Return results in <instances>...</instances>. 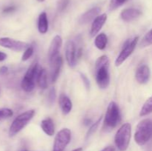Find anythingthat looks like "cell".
Masks as SVG:
<instances>
[{"label":"cell","mask_w":152,"mask_h":151,"mask_svg":"<svg viewBox=\"0 0 152 151\" xmlns=\"http://www.w3.org/2000/svg\"><path fill=\"white\" fill-rule=\"evenodd\" d=\"M99 12H100V8L99 7H93V8L86 11L84 14L82 15L81 17L80 18L79 22L81 25H85V24L88 23V22H91V21H94V19L96 16H99Z\"/></svg>","instance_id":"9a60e30c"},{"label":"cell","mask_w":152,"mask_h":151,"mask_svg":"<svg viewBox=\"0 0 152 151\" xmlns=\"http://www.w3.org/2000/svg\"><path fill=\"white\" fill-rule=\"evenodd\" d=\"M152 113V96L147 99L146 102L144 103L143 106L141 108L140 115V116H145Z\"/></svg>","instance_id":"7402d4cb"},{"label":"cell","mask_w":152,"mask_h":151,"mask_svg":"<svg viewBox=\"0 0 152 151\" xmlns=\"http://www.w3.org/2000/svg\"><path fill=\"white\" fill-rule=\"evenodd\" d=\"M71 139V132L68 128H63L56 135L53 151H63Z\"/></svg>","instance_id":"52a82bcc"},{"label":"cell","mask_w":152,"mask_h":151,"mask_svg":"<svg viewBox=\"0 0 152 151\" xmlns=\"http://www.w3.org/2000/svg\"><path fill=\"white\" fill-rule=\"evenodd\" d=\"M73 151H83V148L81 147H79V148H77V149L74 150Z\"/></svg>","instance_id":"d590c367"},{"label":"cell","mask_w":152,"mask_h":151,"mask_svg":"<svg viewBox=\"0 0 152 151\" xmlns=\"http://www.w3.org/2000/svg\"><path fill=\"white\" fill-rule=\"evenodd\" d=\"M102 117H100V118H98L97 120H96V121H95L94 123H93V124H91V126L90 128L88 129V133H87V135H86V137L88 138L90 137L91 135H93L94 133H95V132L96 131V130H97L98 127H99V124H100L101 121H102Z\"/></svg>","instance_id":"cb8c5ba5"},{"label":"cell","mask_w":152,"mask_h":151,"mask_svg":"<svg viewBox=\"0 0 152 151\" xmlns=\"http://www.w3.org/2000/svg\"><path fill=\"white\" fill-rule=\"evenodd\" d=\"M50 63V70H50V79L53 82H55L57 80L59 73H60L61 68L62 66V58L58 56Z\"/></svg>","instance_id":"5bb4252c"},{"label":"cell","mask_w":152,"mask_h":151,"mask_svg":"<svg viewBox=\"0 0 152 151\" xmlns=\"http://www.w3.org/2000/svg\"><path fill=\"white\" fill-rule=\"evenodd\" d=\"M132 136V125L129 123L123 124L117 131L114 142L120 151H126L129 146Z\"/></svg>","instance_id":"3957f363"},{"label":"cell","mask_w":152,"mask_h":151,"mask_svg":"<svg viewBox=\"0 0 152 151\" xmlns=\"http://www.w3.org/2000/svg\"><path fill=\"white\" fill-rule=\"evenodd\" d=\"M62 44V38L60 36H55L54 38L52 39L50 47L48 50V58L50 62L53 61L55 58L59 56V50Z\"/></svg>","instance_id":"8fae6325"},{"label":"cell","mask_w":152,"mask_h":151,"mask_svg":"<svg viewBox=\"0 0 152 151\" xmlns=\"http://www.w3.org/2000/svg\"><path fill=\"white\" fill-rule=\"evenodd\" d=\"M152 44V29L150 30L146 34L143 36L142 39L141 40V42L140 46L141 47H146Z\"/></svg>","instance_id":"603a6c76"},{"label":"cell","mask_w":152,"mask_h":151,"mask_svg":"<svg viewBox=\"0 0 152 151\" xmlns=\"http://www.w3.org/2000/svg\"><path fill=\"white\" fill-rule=\"evenodd\" d=\"M109 65V59L105 55L98 58L95 63V78L101 89H106L110 84Z\"/></svg>","instance_id":"6da1fadb"},{"label":"cell","mask_w":152,"mask_h":151,"mask_svg":"<svg viewBox=\"0 0 152 151\" xmlns=\"http://www.w3.org/2000/svg\"><path fill=\"white\" fill-rule=\"evenodd\" d=\"M141 15V11L138 9L135 8H128L125 9L123 11L121 12V16L122 19H123L124 22H132V21L134 20L137 18L139 17Z\"/></svg>","instance_id":"2e32d148"},{"label":"cell","mask_w":152,"mask_h":151,"mask_svg":"<svg viewBox=\"0 0 152 151\" xmlns=\"http://www.w3.org/2000/svg\"><path fill=\"white\" fill-rule=\"evenodd\" d=\"M138 41H139V37L137 36L135 38H134L133 39H129L126 41L125 45L123 46V50H121L119 56L116 59V66H120V65H121L132 54V53L134 50L135 47H136Z\"/></svg>","instance_id":"ba28073f"},{"label":"cell","mask_w":152,"mask_h":151,"mask_svg":"<svg viewBox=\"0 0 152 151\" xmlns=\"http://www.w3.org/2000/svg\"><path fill=\"white\" fill-rule=\"evenodd\" d=\"M127 0H111L109 4L110 10H114L123 5Z\"/></svg>","instance_id":"d4e9b609"},{"label":"cell","mask_w":152,"mask_h":151,"mask_svg":"<svg viewBox=\"0 0 152 151\" xmlns=\"http://www.w3.org/2000/svg\"><path fill=\"white\" fill-rule=\"evenodd\" d=\"M33 53H34V47L30 46L26 50H25V52H24L23 55L22 56V60L24 61V62L28 60L32 56Z\"/></svg>","instance_id":"4316f807"},{"label":"cell","mask_w":152,"mask_h":151,"mask_svg":"<svg viewBox=\"0 0 152 151\" xmlns=\"http://www.w3.org/2000/svg\"><path fill=\"white\" fill-rule=\"evenodd\" d=\"M68 4V0H65V1H62V2H61V4H59V9H60L61 10H63L64 9H65V7H67Z\"/></svg>","instance_id":"1f68e13d"},{"label":"cell","mask_w":152,"mask_h":151,"mask_svg":"<svg viewBox=\"0 0 152 151\" xmlns=\"http://www.w3.org/2000/svg\"><path fill=\"white\" fill-rule=\"evenodd\" d=\"M121 120V114L117 104L111 102L107 108L104 119V127L105 130H112L115 128Z\"/></svg>","instance_id":"277c9868"},{"label":"cell","mask_w":152,"mask_h":151,"mask_svg":"<svg viewBox=\"0 0 152 151\" xmlns=\"http://www.w3.org/2000/svg\"><path fill=\"white\" fill-rule=\"evenodd\" d=\"M56 90H55L54 87H52L50 89L48 92V100L49 104L52 105V104L54 102L55 99H56Z\"/></svg>","instance_id":"83f0119b"},{"label":"cell","mask_w":152,"mask_h":151,"mask_svg":"<svg viewBox=\"0 0 152 151\" xmlns=\"http://www.w3.org/2000/svg\"><path fill=\"white\" fill-rule=\"evenodd\" d=\"M16 10V7L13 5H11V6H8V7H6L3 10V13H12V12H13L14 10Z\"/></svg>","instance_id":"f546056e"},{"label":"cell","mask_w":152,"mask_h":151,"mask_svg":"<svg viewBox=\"0 0 152 151\" xmlns=\"http://www.w3.org/2000/svg\"><path fill=\"white\" fill-rule=\"evenodd\" d=\"M37 82L38 86L42 89H45L48 87V73L44 68H41L37 76Z\"/></svg>","instance_id":"ffe728a7"},{"label":"cell","mask_w":152,"mask_h":151,"mask_svg":"<svg viewBox=\"0 0 152 151\" xmlns=\"http://www.w3.org/2000/svg\"><path fill=\"white\" fill-rule=\"evenodd\" d=\"M41 128L46 135L52 136L55 133V127L53 121L50 118H46L41 121Z\"/></svg>","instance_id":"ac0fdd59"},{"label":"cell","mask_w":152,"mask_h":151,"mask_svg":"<svg viewBox=\"0 0 152 151\" xmlns=\"http://www.w3.org/2000/svg\"><path fill=\"white\" fill-rule=\"evenodd\" d=\"M107 21V14L106 13H102V14L99 15L94 19L92 22L91 27L90 34L92 37L96 36L98 33L100 31L103 25Z\"/></svg>","instance_id":"7c38bea8"},{"label":"cell","mask_w":152,"mask_h":151,"mask_svg":"<svg viewBox=\"0 0 152 151\" xmlns=\"http://www.w3.org/2000/svg\"><path fill=\"white\" fill-rule=\"evenodd\" d=\"M0 120H1V118H0Z\"/></svg>","instance_id":"f35d334b"},{"label":"cell","mask_w":152,"mask_h":151,"mask_svg":"<svg viewBox=\"0 0 152 151\" xmlns=\"http://www.w3.org/2000/svg\"><path fill=\"white\" fill-rule=\"evenodd\" d=\"M59 105L61 108L62 113L64 115H67L71 111L73 107L72 102L71 99L68 97L65 94L62 93L59 97Z\"/></svg>","instance_id":"e0dca14e"},{"label":"cell","mask_w":152,"mask_h":151,"mask_svg":"<svg viewBox=\"0 0 152 151\" xmlns=\"http://www.w3.org/2000/svg\"><path fill=\"white\" fill-rule=\"evenodd\" d=\"M91 123V119H88V118H86V119L84 120V124H86V125H88V124H90Z\"/></svg>","instance_id":"e575fe53"},{"label":"cell","mask_w":152,"mask_h":151,"mask_svg":"<svg viewBox=\"0 0 152 151\" xmlns=\"http://www.w3.org/2000/svg\"><path fill=\"white\" fill-rule=\"evenodd\" d=\"M107 43H108V37L105 33L97 34L95 37L94 39V44L99 50H102L106 47Z\"/></svg>","instance_id":"44dd1931"},{"label":"cell","mask_w":152,"mask_h":151,"mask_svg":"<svg viewBox=\"0 0 152 151\" xmlns=\"http://www.w3.org/2000/svg\"><path fill=\"white\" fill-rule=\"evenodd\" d=\"M13 114V110L11 109H9V108H0V118H1V119L11 117Z\"/></svg>","instance_id":"484cf974"},{"label":"cell","mask_w":152,"mask_h":151,"mask_svg":"<svg viewBox=\"0 0 152 151\" xmlns=\"http://www.w3.org/2000/svg\"><path fill=\"white\" fill-rule=\"evenodd\" d=\"M0 46L16 52L25 50L29 47L26 42L18 41L9 37L0 38Z\"/></svg>","instance_id":"9c48e42d"},{"label":"cell","mask_w":152,"mask_h":151,"mask_svg":"<svg viewBox=\"0 0 152 151\" xmlns=\"http://www.w3.org/2000/svg\"><path fill=\"white\" fill-rule=\"evenodd\" d=\"M152 138V120L145 118L137 124L134 140L138 145H145Z\"/></svg>","instance_id":"7a4b0ae2"},{"label":"cell","mask_w":152,"mask_h":151,"mask_svg":"<svg viewBox=\"0 0 152 151\" xmlns=\"http://www.w3.org/2000/svg\"><path fill=\"white\" fill-rule=\"evenodd\" d=\"M37 1H40V2H42V1H45V0H37Z\"/></svg>","instance_id":"8d00e7d4"},{"label":"cell","mask_w":152,"mask_h":151,"mask_svg":"<svg viewBox=\"0 0 152 151\" xmlns=\"http://www.w3.org/2000/svg\"><path fill=\"white\" fill-rule=\"evenodd\" d=\"M7 56L6 53H3V52L0 51V62H2V61H4L6 59H7Z\"/></svg>","instance_id":"d6a6232c"},{"label":"cell","mask_w":152,"mask_h":151,"mask_svg":"<svg viewBox=\"0 0 152 151\" xmlns=\"http://www.w3.org/2000/svg\"><path fill=\"white\" fill-rule=\"evenodd\" d=\"M80 76H81V78L82 79H83V81L84 82L85 85L86 86L87 88H89V87H90V81H89L88 78L86 76V75H84V74L83 73L80 74Z\"/></svg>","instance_id":"f1b7e54d"},{"label":"cell","mask_w":152,"mask_h":151,"mask_svg":"<svg viewBox=\"0 0 152 151\" xmlns=\"http://www.w3.org/2000/svg\"><path fill=\"white\" fill-rule=\"evenodd\" d=\"M101 151H115V148L113 146H108L104 148V149Z\"/></svg>","instance_id":"836d02e7"},{"label":"cell","mask_w":152,"mask_h":151,"mask_svg":"<svg viewBox=\"0 0 152 151\" xmlns=\"http://www.w3.org/2000/svg\"><path fill=\"white\" fill-rule=\"evenodd\" d=\"M41 68L37 62H34L30 66L21 82V87L24 91L30 93L34 90L35 87V81H37V76Z\"/></svg>","instance_id":"5b68a950"},{"label":"cell","mask_w":152,"mask_h":151,"mask_svg":"<svg viewBox=\"0 0 152 151\" xmlns=\"http://www.w3.org/2000/svg\"><path fill=\"white\" fill-rule=\"evenodd\" d=\"M34 114H35V111L34 110H30L22 113L17 117H16L9 129V136L10 137H13L16 136L18 133H19L22 129L25 128V126L32 119Z\"/></svg>","instance_id":"8992f818"},{"label":"cell","mask_w":152,"mask_h":151,"mask_svg":"<svg viewBox=\"0 0 152 151\" xmlns=\"http://www.w3.org/2000/svg\"><path fill=\"white\" fill-rule=\"evenodd\" d=\"M7 71H8V68H7V67L6 66H2L0 68V74L2 76L5 75V74H7Z\"/></svg>","instance_id":"4dcf8cb0"},{"label":"cell","mask_w":152,"mask_h":151,"mask_svg":"<svg viewBox=\"0 0 152 151\" xmlns=\"http://www.w3.org/2000/svg\"><path fill=\"white\" fill-rule=\"evenodd\" d=\"M38 30L41 34H45L48 30V20L45 12H42L39 16Z\"/></svg>","instance_id":"d6986e66"},{"label":"cell","mask_w":152,"mask_h":151,"mask_svg":"<svg viewBox=\"0 0 152 151\" xmlns=\"http://www.w3.org/2000/svg\"><path fill=\"white\" fill-rule=\"evenodd\" d=\"M24 151H28V150H24Z\"/></svg>","instance_id":"74e56055"},{"label":"cell","mask_w":152,"mask_h":151,"mask_svg":"<svg viewBox=\"0 0 152 151\" xmlns=\"http://www.w3.org/2000/svg\"><path fill=\"white\" fill-rule=\"evenodd\" d=\"M77 49L75 43L73 41H68L65 44V58L68 65L71 68H74L77 65Z\"/></svg>","instance_id":"30bf717a"},{"label":"cell","mask_w":152,"mask_h":151,"mask_svg":"<svg viewBox=\"0 0 152 151\" xmlns=\"http://www.w3.org/2000/svg\"><path fill=\"white\" fill-rule=\"evenodd\" d=\"M151 76V72L148 66L146 65H142L137 68L135 74L137 81L140 84H146L149 81Z\"/></svg>","instance_id":"4fadbf2b"}]
</instances>
